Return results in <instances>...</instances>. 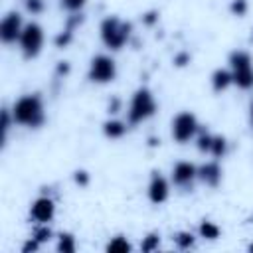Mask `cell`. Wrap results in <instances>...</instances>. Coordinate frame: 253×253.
I'll return each mask as SVG.
<instances>
[{"label":"cell","mask_w":253,"mask_h":253,"mask_svg":"<svg viewBox=\"0 0 253 253\" xmlns=\"http://www.w3.org/2000/svg\"><path fill=\"white\" fill-rule=\"evenodd\" d=\"M12 115H14L16 123H20L24 126H30V128H38L45 121L43 105H42L40 95H26V97L18 99L16 105H14Z\"/></svg>","instance_id":"1"},{"label":"cell","mask_w":253,"mask_h":253,"mask_svg":"<svg viewBox=\"0 0 253 253\" xmlns=\"http://www.w3.org/2000/svg\"><path fill=\"white\" fill-rule=\"evenodd\" d=\"M130 30H132V26L128 22H121L119 18L111 16V18L103 20V24H101V38L107 47L121 49L125 45V42L128 40Z\"/></svg>","instance_id":"2"},{"label":"cell","mask_w":253,"mask_h":253,"mask_svg":"<svg viewBox=\"0 0 253 253\" xmlns=\"http://www.w3.org/2000/svg\"><path fill=\"white\" fill-rule=\"evenodd\" d=\"M154 111H156V103H154L152 93H150L146 87H140V89L132 95L130 109H128V123H130V125L142 123L144 119L152 117Z\"/></svg>","instance_id":"3"},{"label":"cell","mask_w":253,"mask_h":253,"mask_svg":"<svg viewBox=\"0 0 253 253\" xmlns=\"http://www.w3.org/2000/svg\"><path fill=\"white\" fill-rule=\"evenodd\" d=\"M42 43H43V32L38 24H28L24 30H22V36H20V47L24 51V57L32 59L40 53L42 49Z\"/></svg>","instance_id":"4"},{"label":"cell","mask_w":253,"mask_h":253,"mask_svg":"<svg viewBox=\"0 0 253 253\" xmlns=\"http://www.w3.org/2000/svg\"><path fill=\"white\" fill-rule=\"evenodd\" d=\"M115 73H117V67H115V61L107 55H97L93 57L91 61V67H89V79L95 81V83H107V81H113L115 79Z\"/></svg>","instance_id":"5"},{"label":"cell","mask_w":253,"mask_h":253,"mask_svg":"<svg viewBox=\"0 0 253 253\" xmlns=\"http://www.w3.org/2000/svg\"><path fill=\"white\" fill-rule=\"evenodd\" d=\"M198 130V121L192 113H180L172 123V134L178 142H188Z\"/></svg>","instance_id":"6"},{"label":"cell","mask_w":253,"mask_h":253,"mask_svg":"<svg viewBox=\"0 0 253 253\" xmlns=\"http://www.w3.org/2000/svg\"><path fill=\"white\" fill-rule=\"evenodd\" d=\"M22 36V18L18 12H10L6 14V18L0 24V38L4 43H12L16 40H20Z\"/></svg>","instance_id":"7"},{"label":"cell","mask_w":253,"mask_h":253,"mask_svg":"<svg viewBox=\"0 0 253 253\" xmlns=\"http://www.w3.org/2000/svg\"><path fill=\"white\" fill-rule=\"evenodd\" d=\"M196 176H198V170H196V166L190 164V162H178V164L174 166V172H172L174 184H178L180 188H190Z\"/></svg>","instance_id":"8"},{"label":"cell","mask_w":253,"mask_h":253,"mask_svg":"<svg viewBox=\"0 0 253 253\" xmlns=\"http://www.w3.org/2000/svg\"><path fill=\"white\" fill-rule=\"evenodd\" d=\"M148 198H150V202H154V204H162V202H166V198H168V184H166V180L160 176V172H152V176H150Z\"/></svg>","instance_id":"9"},{"label":"cell","mask_w":253,"mask_h":253,"mask_svg":"<svg viewBox=\"0 0 253 253\" xmlns=\"http://www.w3.org/2000/svg\"><path fill=\"white\" fill-rule=\"evenodd\" d=\"M53 211H55V206L49 198H38L34 204H32V217L36 221H49L53 217Z\"/></svg>","instance_id":"10"},{"label":"cell","mask_w":253,"mask_h":253,"mask_svg":"<svg viewBox=\"0 0 253 253\" xmlns=\"http://www.w3.org/2000/svg\"><path fill=\"white\" fill-rule=\"evenodd\" d=\"M198 176L202 178V182H206L208 186H217L219 178H221V170L215 162H208L198 170Z\"/></svg>","instance_id":"11"},{"label":"cell","mask_w":253,"mask_h":253,"mask_svg":"<svg viewBox=\"0 0 253 253\" xmlns=\"http://www.w3.org/2000/svg\"><path fill=\"white\" fill-rule=\"evenodd\" d=\"M231 75H233V83H237V87H241V89L253 87V67H251V65L233 69Z\"/></svg>","instance_id":"12"},{"label":"cell","mask_w":253,"mask_h":253,"mask_svg":"<svg viewBox=\"0 0 253 253\" xmlns=\"http://www.w3.org/2000/svg\"><path fill=\"white\" fill-rule=\"evenodd\" d=\"M233 81V75L229 73V71H225V69H217L213 75H211V85H213V91H223V89H227V85Z\"/></svg>","instance_id":"13"},{"label":"cell","mask_w":253,"mask_h":253,"mask_svg":"<svg viewBox=\"0 0 253 253\" xmlns=\"http://www.w3.org/2000/svg\"><path fill=\"white\" fill-rule=\"evenodd\" d=\"M103 130H105V134H107L109 138H121V136L125 134L126 126H125L121 121H107V123L103 125Z\"/></svg>","instance_id":"14"},{"label":"cell","mask_w":253,"mask_h":253,"mask_svg":"<svg viewBox=\"0 0 253 253\" xmlns=\"http://www.w3.org/2000/svg\"><path fill=\"white\" fill-rule=\"evenodd\" d=\"M229 63H231L233 69L247 67V65H251V57H249V53H245V51H233V53L229 55Z\"/></svg>","instance_id":"15"},{"label":"cell","mask_w":253,"mask_h":253,"mask_svg":"<svg viewBox=\"0 0 253 253\" xmlns=\"http://www.w3.org/2000/svg\"><path fill=\"white\" fill-rule=\"evenodd\" d=\"M107 251L109 253H128L130 251V243L125 239V237H115L109 245H107Z\"/></svg>","instance_id":"16"},{"label":"cell","mask_w":253,"mask_h":253,"mask_svg":"<svg viewBox=\"0 0 253 253\" xmlns=\"http://www.w3.org/2000/svg\"><path fill=\"white\" fill-rule=\"evenodd\" d=\"M200 235L204 239H217L219 237V227L211 221H202L200 223Z\"/></svg>","instance_id":"17"},{"label":"cell","mask_w":253,"mask_h":253,"mask_svg":"<svg viewBox=\"0 0 253 253\" xmlns=\"http://www.w3.org/2000/svg\"><path fill=\"white\" fill-rule=\"evenodd\" d=\"M57 251L59 253H73L75 251V241H73V235L71 233H61L59 235Z\"/></svg>","instance_id":"18"},{"label":"cell","mask_w":253,"mask_h":253,"mask_svg":"<svg viewBox=\"0 0 253 253\" xmlns=\"http://www.w3.org/2000/svg\"><path fill=\"white\" fill-rule=\"evenodd\" d=\"M225 150H227V142H225V138L223 136H213V140H211V154L213 156H223L225 154Z\"/></svg>","instance_id":"19"},{"label":"cell","mask_w":253,"mask_h":253,"mask_svg":"<svg viewBox=\"0 0 253 253\" xmlns=\"http://www.w3.org/2000/svg\"><path fill=\"white\" fill-rule=\"evenodd\" d=\"M174 241H176V245H178L180 249H190V247L194 245V235H192L190 231H180V233L174 237Z\"/></svg>","instance_id":"20"},{"label":"cell","mask_w":253,"mask_h":253,"mask_svg":"<svg viewBox=\"0 0 253 253\" xmlns=\"http://www.w3.org/2000/svg\"><path fill=\"white\" fill-rule=\"evenodd\" d=\"M158 245H160V237H158V233H148V235L144 237L140 249H142V251H154V249H158Z\"/></svg>","instance_id":"21"},{"label":"cell","mask_w":253,"mask_h":253,"mask_svg":"<svg viewBox=\"0 0 253 253\" xmlns=\"http://www.w3.org/2000/svg\"><path fill=\"white\" fill-rule=\"evenodd\" d=\"M211 140H213L211 134L202 132V134L198 136V148H200L202 152H210V150H211Z\"/></svg>","instance_id":"22"},{"label":"cell","mask_w":253,"mask_h":253,"mask_svg":"<svg viewBox=\"0 0 253 253\" xmlns=\"http://www.w3.org/2000/svg\"><path fill=\"white\" fill-rule=\"evenodd\" d=\"M71 38H73V30L65 28V30L55 38V45H57V47H65V45L71 42Z\"/></svg>","instance_id":"23"},{"label":"cell","mask_w":253,"mask_h":253,"mask_svg":"<svg viewBox=\"0 0 253 253\" xmlns=\"http://www.w3.org/2000/svg\"><path fill=\"white\" fill-rule=\"evenodd\" d=\"M34 237H36L40 243H45V241H49V237H51V229L45 227V225L36 227V229H34Z\"/></svg>","instance_id":"24"},{"label":"cell","mask_w":253,"mask_h":253,"mask_svg":"<svg viewBox=\"0 0 253 253\" xmlns=\"http://www.w3.org/2000/svg\"><path fill=\"white\" fill-rule=\"evenodd\" d=\"M231 12L235 16H243L247 12V0H233L231 2Z\"/></svg>","instance_id":"25"},{"label":"cell","mask_w":253,"mask_h":253,"mask_svg":"<svg viewBox=\"0 0 253 253\" xmlns=\"http://www.w3.org/2000/svg\"><path fill=\"white\" fill-rule=\"evenodd\" d=\"M24 2H26L28 12H32V14H40L43 10V0H24Z\"/></svg>","instance_id":"26"},{"label":"cell","mask_w":253,"mask_h":253,"mask_svg":"<svg viewBox=\"0 0 253 253\" xmlns=\"http://www.w3.org/2000/svg\"><path fill=\"white\" fill-rule=\"evenodd\" d=\"M83 4H85V0H61V6H63L65 10H71V12L83 8Z\"/></svg>","instance_id":"27"},{"label":"cell","mask_w":253,"mask_h":253,"mask_svg":"<svg viewBox=\"0 0 253 253\" xmlns=\"http://www.w3.org/2000/svg\"><path fill=\"white\" fill-rule=\"evenodd\" d=\"M40 245H42V243H40V241H38L36 237H32L30 241H26V243H24L22 251H24V253H30V251L34 253V251H38V249H40Z\"/></svg>","instance_id":"28"},{"label":"cell","mask_w":253,"mask_h":253,"mask_svg":"<svg viewBox=\"0 0 253 253\" xmlns=\"http://www.w3.org/2000/svg\"><path fill=\"white\" fill-rule=\"evenodd\" d=\"M75 182H77L79 186H87V182H89L87 172H85V170H77V172H75Z\"/></svg>","instance_id":"29"},{"label":"cell","mask_w":253,"mask_h":253,"mask_svg":"<svg viewBox=\"0 0 253 253\" xmlns=\"http://www.w3.org/2000/svg\"><path fill=\"white\" fill-rule=\"evenodd\" d=\"M8 128H10V113H8V109H4L2 111V132H4V136H6Z\"/></svg>","instance_id":"30"},{"label":"cell","mask_w":253,"mask_h":253,"mask_svg":"<svg viewBox=\"0 0 253 253\" xmlns=\"http://www.w3.org/2000/svg\"><path fill=\"white\" fill-rule=\"evenodd\" d=\"M188 61H190V55H188V53H178V55L174 57V63H176V65H180V67H182V65H186Z\"/></svg>","instance_id":"31"},{"label":"cell","mask_w":253,"mask_h":253,"mask_svg":"<svg viewBox=\"0 0 253 253\" xmlns=\"http://www.w3.org/2000/svg\"><path fill=\"white\" fill-rule=\"evenodd\" d=\"M119 109H121V101L117 97H113L109 101V113H119Z\"/></svg>","instance_id":"32"},{"label":"cell","mask_w":253,"mask_h":253,"mask_svg":"<svg viewBox=\"0 0 253 253\" xmlns=\"http://www.w3.org/2000/svg\"><path fill=\"white\" fill-rule=\"evenodd\" d=\"M156 18H158V14H156V12H148V14L144 16V24H148V26H150V24H154V22H156Z\"/></svg>","instance_id":"33"},{"label":"cell","mask_w":253,"mask_h":253,"mask_svg":"<svg viewBox=\"0 0 253 253\" xmlns=\"http://www.w3.org/2000/svg\"><path fill=\"white\" fill-rule=\"evenodd\" d=\"M69 71V65H67V61H61L59 65H57V75H65Z\"/></svg>","instance_id":"34"},{"label":"cell","mask_w":253,"mask_h":253,"mask_svg":"<svg viewBox=\"0 0 253 253\" xmlns=\"http://www.w3.org/2000/svg\"><path fill=\"white\" fill-rule=\"evenodd\" d=\"M249 111H251V125H253V103H251V109Z\"/></svg>","instance_id":"35"},{"label":"cell","mask_w":253,"mask_h":253,"mask_svg":"<svg viewBox=\"0 0 253 253\" xmlns=\"http://www.w3.org/2000/svg\"><path fill=\"white\" fill-rule=\"evenodd\" d=\"M249 251H253V243H251V245H249Z\"/></svg>","instance_id":"36"}]
</instances>
